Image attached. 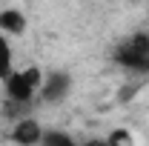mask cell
<instances>
[{"label": "cell", "instance_id": "cell-5", "mask_svg": "<svg viewBox=\"0 0 149 146\" xmlns=\"http://www.w3.org/2000/svg\"><path fill=\"white\" fill-rule=\"evenodd\" d=\"M0 32L9 37H17L26 32V15L20 9H0Z\"/></svg>", "mask_w": 149, "mask_h": 146}, {"label": "cell", "instance_id": "cell-1", "mask_svg": "<svg viewBox=\"0 0 149 146\" xmlns=\"http://www.w3.org/2000/svg\"><path fill=\"white\" fill-rule=\"evenodd\" d=\"M112 60L120 69H126V72L146 74L149 72V35L138 32V35H129L123 40H118V46L112 52Z\"/></svg>", "mask_w": 149, "mask_h": 146}, {"label": "cell", "instance_id": "cell-8", "mask_svg": "<svg viewBox=\"0 0 149 146\" xmlns=\"http://www.w3.org/2000/svg\"><path fill=\"white\" fill-rule=\"evenodd\" d=\"M80 146H120V143H115V140H86Z\"/></svg>", "mask_w": 149, "mask_h": 146}, {"label": "cell", "instance_id": "cell-7", "mask_svg": "<svg viewBox=\"0 0 149 146\" xmlns=\"http://www.w3.org/2000/svg\"><path fill=\"white\" fill-rule=\"evenodd\" d=\"M12 60H15V52H12L9 35H3V32H0V80L12 72Z\"/></svg>", "mask_w": 149, "mask_h": 146}, {"label": "cell", "instance_id": "cell-2", "mask_svg": "<svg viewBox=\"0 0 149 146\" xmlns=\"http://www.w3.org/2000/svg\"><path fill=\"white\" fill-rule=\"evenodd\" d=\"M40 83H43V72L37 66H29V69H12V72L3 77V86H6V97L17 106H26L32 103L37 95H40Z\"/></svg>", "mask_w": 149, "mask_h": 146}, {"label": "cell", "instance_id": "cell-4", "mask_svg": "<svg viewBox=\"0 0 149 146\" xmlns=\"http://www.w3.org/2000/svg\"><path fill=\"white\" fill-rule=\"evenodd\" d=\"M9 138L17 146H40V138H43V126L37 123L35 117H20L17 123L12 126Z\"/></svg>", "mask_w": 149, "mask_h": 146}, {"label": "cell", "instance_id": "cell-6", "mask_svg": "<svg viewBox=\"0 0 149 146\" xmlns=\"http://www.w3.org/2000/svg\"><path fill=\"white\" fill-rule=\"evenodd\" d=\"M40 146H80V143H74V138L63 129H43Z\"/></svg>", "mask_w": 149, "mask_h": 146}, {"label": "cell", "instance_id": "cell-3", "mask_svg": "<svg viewBox=\"0 0 149 146\" xmlns=\"http://www.w3.org/2000/svg\"><path fill=\"white\" fill-rule=\"evenodd\" d=\"M69 92H72V74L69 72L52 69V72L43 74V83H40V97H43V103L57 106V103H63V100L69 97Z\"/></svg>", "mask_w": 149, "mask_h": 146}]
</instances>
